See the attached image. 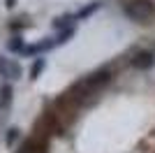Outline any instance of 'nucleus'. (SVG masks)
Instances as JSON below:
<instances>
[{
    "label": "nucleus",
    "mask_w": 155,
    "mask_h": 153,
    "mask_svg": "<svg viewBox=\"0 0 155 153\" xmlns=\"http://www.w3.org/2000/svg\"><path fill=\"white\" fill-rule=\"evenodd\" d=\"M44 67H46V60L42 56H35V60H32V65H30V79H37V76L44 72Z\"/></svg>",
    "instance_id": "7"
},
{
    "label": "nucleus",
    "mask_w": 155,
    "mask_h": 153,
    "mask_svg": "<svg viewBox=\"0 0 155 153\" xmlns=\"http://www.w3.org/2000/svg\"><path fill=\"white\" fill-rule=\"evenodd\" d=\"M5 5L7 7H14V5H16V0H5Z\"/></svg>",
    "instance_id": "13"
},
{
    "label": "nucleus",
    "mask_w": 155,
    "mask_h": 153,
    "mask_svg": "<svg viewBox=\"0 0 155 153\" xmlns=\"http://www.w3.org/2000/svg\"><path fill=\"white\" fill-rule=\"evenodd\" d=\"M12 100H14L12 83H2L0 86V111H7V109L12 107Z\"/></svg>",
    "instance_id": "5"
},
{
    "label": "nucleus",
    "mask_w": 155,
    "mask_h": 153,
    "mask_svg": "<svg viewBox=\"0 0 155 153\" xmlns=\"http://www.w3.org/2000/svg\"><path fill=\"white\" fill-rule=\"evenodd\" d=\"M72 37H74V25H65V28H60V30H58L56 42H58V44H65V42H70Z\"/></svg>",
    "instance_id": "8"
},
{
    "label": "nucleus",
    "mask_w": 155,
    "mask_h": 153,
    "mask_svg": "<svg viewBox=\"0 0 155 153\" xmlns=\"http://www.w3.org/2000/svg\"><path fill=\"white\" fill-rule=\"evenodd\" d=\"M21 49H23V39H21L19 35L9 37V42H7V51H12V53H21Z\"/></svg>",
    "instance_id": "10"
},
{
    "label": "nucleus",
    "mask_w": 155,
    "mask_h": 153,
    "mask_svg": "<svg viewBox=\"0 0 155 153\" xmlns=\"http://www.w3.org/2000/svg\"><path fill=\"white\" fill-rule=\"evenodd\" d=\"M100 7H102V2H100V0H93V2H88V5H84V7H81V9H79L77 14H74V19H77V21L91 19V16H93V14L97 12V9H100Z\"/></svg>",
    "instance_id": "6"
},
{
    "label": "nucleus",
    "mask_w": 155,
    "mask_h": 153,
    "mask_svg": "<svg viewBox=\"0 0 155 153\" xmlns=\"http://www.w3.org/2000/svg\"><path fill=\"white\" fill-rule=\"evenodd\" d=\"M130 63H132L134 70L146 72V70H150V67L155 65V53H153V51H148V49H141V51H137L134 56L130 58Z\"/></svg>",
    "instance_id": "4"
},
{
    "label": "nucleus",
    "mask_w": 155,
    "mask_h": 153,
    "mask_svg": "<svg viewBox=\"0 0 155 153\" xmlns=\"http://www.w3.org/2000/svg\"><path fill=\"white\" fill-rule=\"evenodd\" d=\"M111 81H114V70H111V67H102V70L88 74L86 79H81V83H84L88 90H93V93H97L102 86H107V83H111Z\"/></svg>",
    "instance_id": "2"
},
{
    "label": "nucleus",
    "mask_w": 155,
    "mask_h": 153,
    "mask_svg": "<svg viewBox=\"0 0 155 153\" xmlns=\"http://www.w3.org/2000/svg\"><path fill=\"white\" fill-rule=\"evenodd\" d=\"M77 23V19H74V14H63V16H58V19L53 21V28H65V25H74Z\"/></svg>",
    "instance_id": "9"
},
{
    "label": "nucleus",
    "mask_w": 155,
    "mask_h": 153,
    "mask_svg": "<svg viewBox=\"0 0 155 153\" xmlns=\"http://www.w3.org/2000/svg\"><path fill=\"white\" fill-rule=\"evenodd\" d=\"M21 74H23V67H21L16 60L0 56V76H2V79H12V81H16V79H21Z\"/></svg>",
    "instance_id": "3"
},
{
    "label": "nucleus",
    "mask_w": 155,
    "mask_h": 153,
    "mask_svg": "<svg viewBox=\"0 0 155 153\" xmlns=\"http://www.w3.org/2000/svg\"><path fill=\"white\" fill-rule=\"evenodd\" d=\"M120 9L134 23H150L155 19V2L153 0H125Z\"/></svg>",
    "instance_id": "1"
},
{
    "label": "nucleus",
    "mask_w": 155,
    "mask_h": 153,
    "mask_svg": "<svg viewBox=\"0 0 155 153\" xmlns=\"http://www.w3.org/2000/svg\"><path fill=\"white\" fill-rule=\"evenodd\" d=\"M30 23H26L23 19H16L14 23H9V30H23V28H28Z\"/></svg>",
    "instance_id": "12"
},
{
    "label": "nucleus",
    "mask_w": 155,
    "mask_h": 153,
    "mask_svg": "<svg viewBox=\"0 0 155 153\" xmlns=\"http://www.w3.org/2000/svg\"><path fill=\"white\" fill-rule=\"evenodd\" d=\"M19 137H21V130H19V127H9L7 134H5V144H7V146H12V144H16Z\"/></svg>",
    "instance_id": "11"
}]
</instances>
